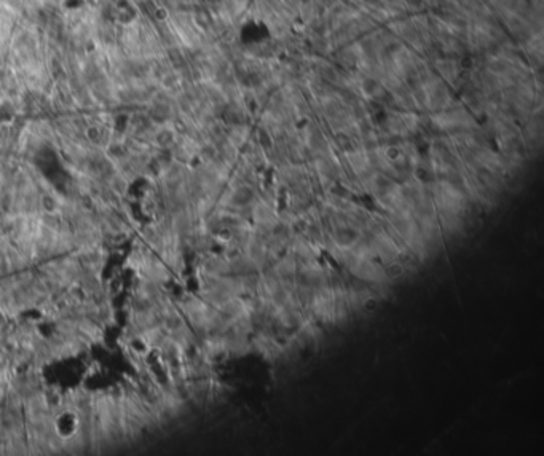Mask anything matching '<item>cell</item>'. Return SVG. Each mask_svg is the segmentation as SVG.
I'll list each match as a JSON object with an SVG mask.
<instances>
[{"instance_id": "6da1fadb", "label": "cell", "mask_w": 544, "mask_h": 456, "mask_svg": "<svg viewBox=\"0 0 544 456\" xmlns=\"http://www.w3.org/2000/svg\"><path fill=\"white\" fill-rule=\"evenodd\" d=\"M358 231L354 230L353 227L350 225H340L337 227L334 233H332V238H334L335 244L337 246H342V247H350L353 246V244L358 241Z\"/></svg>"}, {"instance_id": "7a4b0ae2", "label": "cell", "mask_w": 544, "mask_h": 456, "mask_svg": "<svg viewBox=\"0 0 544 456\" xmlns=\"http://www.w3.org/2000/svg\"><path fill=\"white\" fill-rule=\"evenodd\" d=\"M404 273H405V266L397 262V260H394V258L391 260V262H388V265L385 268V276L389 279H399Z\"/></svg>"}, {"instance_id": "3957f363", "label": "cell", "mask_w": 544, "mask_h": 456, "mask_svg": "<svg viewBox=\"0 0 544 456\" xmlns=\"http://www.w3.org/2000/svg\"><path fill=\"white\" fill-rule=\"evenodd\" d=\"M362 306H364L365 311H375V309L378 308V302H377V298L367 297V298L364 300V305Z\"/></svg>"}, {"instance_id": "277c9868", "label": "cell", "mask_w": 544, "mask_h": 456, "mask_svg": "<svg viewBox=\"0 0 544 456\" xmlns=\"http://www.w3.org/2000/svg\"><path fill=\"white\" fill-rule=\"evenodd\" d=\"M402 157V152L397 149V147H389L386 149V158H389L391 161H397Z\"/></svg>"}]
</instances>
